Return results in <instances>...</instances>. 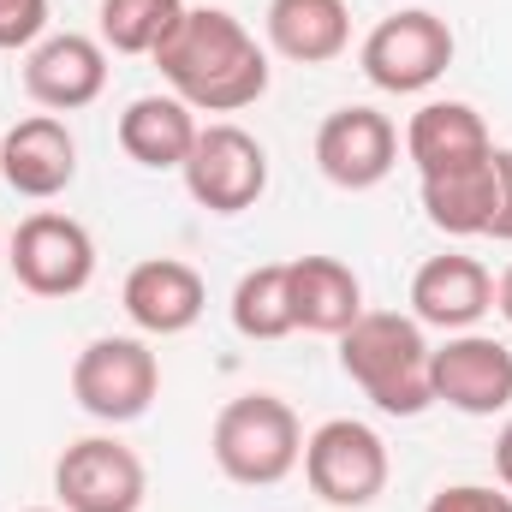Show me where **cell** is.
Wrapping results in <instances>:
<instances>
[{"mask_svg": "<svg viewBox=\"0 0 512 512\" xmlns=\"http://www.w3.org/2000/svg\"><path fill=\"white\" fill-rule=\"evenodd\" d=\"M155 66L197 114H239L268 90V54L221 6H185L179 30L155 48Z\"/></svg>", "mask_w": 512, "mask_h": 512, "instance_id": "6da1fadb", "label": "cell"}, {"mask_svg": "<svg viewBox=\"0 0 512 512\" xmlns=\"http://www.w3.org/2000/svg\"><path fill=\"white\" fill-rule=\"evenodd\" d=\"M340 370L364 387L387 417H417L435 405L429 387V340L417 316L399 310H364L340 334Z\"/></svg>", "mask_w": 512, "mask_h": 512, "instance_id": "7a4b0ae2", "label": "cell"}, {"mask_svg": "<svg viewBox=\"0 0 512 512\" xmlns=\"http://www.w3.org/2000/svg\"><path fill=\"white\" fill-rule=\"evenodd\" d=\"M209 453L221 465L227 483H245V489H274L280 477H292V465L304 459V429H298V411L274 393H239L221 405L215 417V435H209Z\"/></svg>", "mask_w": 512, "mask_h": 512, "instance_id": "3957f363", "label": "cell"}, {"mask_svg": "<svg viewBox=\"0 0 512 512\" xmlns=\"http://www.w3.org/2000/svg\"><path fill=\"white\" fill-rule=\"evenodd\" d=\"M161 364L143 340L131 334H102L78 352L72 364V399L96 417V423H137L155 405Z\"/></svg>", "mask_w": 512, "mask_h": 512, "instance_id": "277c9868", "label": "cell"}, {"mask_svg": "<svg viewBox=\"0 0 512 512\" xmlns=\"http://www.w3.org/2000/svg\"><path fill=\"white\" fill-rule=\"evenodd\" d=\"M304 477L328 507H370L387 489V441L358 417H328L304 441Z\"/></svg>", "mask_w": 512, "mask_h": 512, "instance_id": "5b68a950", "label": "cell"}, {"mask_svg": "<svg viewBox=\"0 0 512 512\" xmlns=\"http://www.w3.org/2000/svg\"><path fill=\"white\" fill-rule=\"evenodd\" d=\"M358 60H364V78L376 90H387V96H417V90H429L453 66V30L435 12H393V18H382L364 36Z\"/></svg>", "mask_w": 512, "mask_h": 512, "instance_id": "8992f818", "label": "cell"}, {"mask_svg": "<svg viewBox=\"0 0 512 512\" xmlns=\"http://www.w3.org/2000/svg\"><path fill=\"white\" fill-rule=\"evenodd\" d=\"M179 173H185V191L209 215H245L268 191V155H262V143L251 131L239 126H203Z\"/></svg>", "mask_w": 512, "mask_h": 512, "instance_id": "52a82bcc", "label": "cell"}, {"mask_svg": "<svg viewBox=\"0 0 512 512\" xmlns=\"http://www.w3.org/2000/svg\"><path fill=\"white\" fill-rule=\"evenodd\" d=\"M6 262H12V274H18L24 292H36V298H72L96 274V245H90V233L72 215L42 209V215L18 221Z\"/></svg>", "mask_w": 512, "mask_h": 512, "instance_id": "ba28073f", "label": "cell"}, {"mask_svg": "<svg viewBox=\"0 0 512 512\" xmlns=\"http://www.w3.org/2000/svg\"><path fill=\"white\" fill-rule=\"evenodd\" d=\"M143 459L114 435H84L54 465V495L66 512H137L143 507Z\"/></svg>", "mask_w": 512, "mask_h": 512, "instance_id": "9c48e42d", "label": "cell"}, {"mask_svg": "<svg viewBox=\"0 0 512 512\" xmlns=\"http://www.w3.org/2000/svg\"><path fill=\"white\" fill-rule=\"evenodd\" d=\"M429 387L465 417H495L512 405V352L489 334H453L429 352Z\"/></svg>", "mask_w": 512, "mask_h": 512, "instance_id": "30bf717a", "label": "cell"}, {"mask_svg": "<svg viewBox=\"0 0 512 512\" xmlns=\"http://www.w3.org/2000/svg\"><path fill=\"white\" fill-rule=\"evenodd\" d=\"M399 161V131L376 108H340L316 131V167L340 185V191H370L382 185Z\"/></svg>", "mask_w": 512, "mask_h": 512, "instance_id": "8fae6325", "label": "cell"}, {"mask_svg": "<svg viewBox=\"0 0 512 512\" xmlns=\"http://www.w3.org/2000/svg\"><path fill=\"white\" fill-rule=\"evenodd\" d=\"M102 84H108V54H102V42L78 36V30H60V36L36 42L30 60H24V90H30V102H42V108H54V114L90 108V102L102 96Z\"/></svg>", "mask_w": 512, "mask_h": 512, "instance_id": "7c38bea8", "label": "cell"}, {"mask_svg": "<svg viewBox=\"0 0 512 512\" xmlns=\"http://www.w3.org/2000/svg\"><path fill=\"white\" fill-rule=\"evenodd\" d=\"M120 304H126V316L143 334H161V340H167V334L197 328L209 292H203V274H197L191 262H179V256H149V262H137L126 274Z\"/></svg>", "mask_w": 512, "mask_h": 512, "instance_id": "4fadbf2b", "label": "cell"}, {"mask_svg": "<svg viewBox=\"0 0 512 512\" xmlns=\"http://www.w3.org/2000/svg\"><path fill=\"white\" fill-rule=\"evenodd\" d=\"M0 173L18 197H60L78 173V143L54 114H30L0 137Z\"/></svg>", "mask_w": 512, "mask_h": 512, "instance_id": "5bb4252c", "label": "cell"}, {"mask_svg": "<svg viewBox=\"0 0 512 512\" xmlns=\"http://www.w3.org/2000/svg\"><path fill=\"white\" fill-rule=\"evenodd\" d=\"M411 310L423 328L465 334L471 322H483V310H495V280L477 256H429L411 280Z\"/></svg>", "mask_w": 512, "mask_h": 512, "instance_id": "9a60e30c", "label": "cell"}, {"mask_svg": "<svg viewBox=\"0 0 512 512\" xmlns=\"http://www.w3.org/2000/svg\"><path fill=\"white\" fill-rule=\"evenodd\" d=\"M286 292H292V322L310 334H346L364 316V286L340 256H298L286 262Z\"/></svg>", "mask_w": 512, "mask_h": 512, "instance_id": "2e32d148", "label": "cell"}, {"mask_svg": "<svg viewBox=\"0 0 512 512\" xmlns=\"http://www.w3.org/2000/svg\"><path fill=\"white\" fill-rule=\"evenodd\" d=\"M405 155L417 161L423 179H435V173L489 161L495 143H489V126H483L477 108H465V102H429V108H417L411 126H405Z\"/></svg>", "mask_w": 512, "mask_h": 512, "instance_id": "e0dca14e", "label": "cell"}, {"mask_svg": "<svg viewBox=\"0 0 512 512\" xmlns=\"http://www.w3.org/2000/svg\"><path fill=\"white\" fill-rule=\"evenodd\" d=\"M268 42L298 66H328L352 42L346 0H268Z\"/></svg>", "mask_w": 512, "mask_h": 512, "instance_id": "ac0fdd59", "label": "cell"}, {"mask_svg": "<svg viewBox=\"0 0 512 512\" xmlns=\"http://www.w3.org/2000/svg\"><path fill=\"white\" fill-rule=\"evenodd\" d=\"M197 120L179 96H137L120 114V149L137 167H185L191 143H197Z\"/></svg>", "mask_w": 512, "mask_h": 512, "instance_id": "d6986e66", "label": "cell"}, {"mask_svg": "<svg viewBox=\"0 0 512 512\" xmlns=\"http://www.w3.org/2000/svg\"><path fill=\"white\" fill-rule=\"evenodd\" d=\"M423 215H429L441 233H453V239L489 233V215H495V155L423 179Z\"/></svg>", "mask_w": 512, "mask_h": 512, "instance_id": "ffe728a7", "label": "cell"}, {"mask_svg": "<svg viewBox=\"0 0 512 512\" xmlns=\"http://www.w3.org/2000/svg\"><path fill=\"white\" fill-rule=\"evenodd\" d=\"M233 328L245 340H286L292 322V292H286V262H262L233 286Z\"/></svg>", "mask_w": 512, "mask_h": 512, "instance_id": "44dd1931", "label": "cell"}, {"mask_svg": "<svg viewBox=\"0 0 512 512\" xmlns=\"http://www.w3.org/2000/svg\"><path fill=\"white\" fill-rule=\"evenodd\" d=\"M185 0H102V42L114 54H149L179 30Z\"/></svg>", "mask_w": 512, "mask_h": 512, "instance_id": "7402d4cb", "label": "cell"}, {"mask_svg": "<svg viewBox=\"0 0 512 512\" xmlns=\"http://www.w3.org/2000/svg\"><path fill=\"white\" fill-rule=\"evenodd\" d=\"M48 24V0H0V48H30Z\"/></svg>", "mask_w": 512, "mask_h": 512, "instance_id": "603a6c76", "label": "cell"}, {"mask_svg": "<svg viewBox=\"0 0 512 512\" xmlns=\"http://www.w3.org/2000/svg\"><path fill=\"white\" fill-rule=\"evenodd\" d=\"M423 512H512V495L483 489V483H453V489H441Z\"/></svg>", "mask_w": 512, "mask_h": 512, "instance_id": "cb8c5ba5", "label": "cell"}, {"mask_svg": "<svg viewBox=\"0 0 512 512\" xmlns=\"http://www.w3.org/2000/svg\"><path fill=\"white\" fill-rule=\"evenodd\" d=\"M489 239L512 245V149H495V215H489Z\"/></svg>", "mask_w": 512, "mask_h": 512, "instance_id": "d4e9b609", "label": "cell"}, {"mask_svg": "<svg viewBox=\"0 0 512 512\" xmlns=\"http://www.w3.org/2000/svg\"><path fill=\"white\" fill-rule=\"evenodd\" d=\"M495 471H501V483L512 489V423L495 435Z\"/></svg>", "mask_w": 512, "mask_h": 512, "instance_id": "484cf974", "label": "cell"}, {"mask_svg": "<svg viewBox=\"0 0 512 512\" xmlns=\"http://www.w3.org/2000/svg\"><path fill=\"white\" fill-rule=\"evenodd\" d=\"M495 304H501V316H507V328H512V268L501 274V286H495Z\"/></svg>", "mask_w": 512, "mask_h": 512, "instance_id": "4316f807", "label": "cell"}, {"mask_svg": "<svg viewBox=\"0 0 512 512\" xmlns=\"http://www.w3.org/2000/svg\"><path fill=\"white\" fill-rule=\"evenodd\" d=\"M0 262H6V251H0Z\"/></svg>", "mask_w": 512, "mask_h": 512, "instance_id": "83f0119b", "label": "cell"}, {"mask_svg": "<svg viewBox=\"0 0 512 512\" xmlns=\"http://www.w3.org/2000/svg\"><path fill=\"white\" fill-rule=\"evenodd\" d=\"M36 512H48V507H36Z\"/></svg>", "mask_w": 512, "mask_h": 512, "instance_id": "f1b7e54d", "label": "cell"}]
</instances>
